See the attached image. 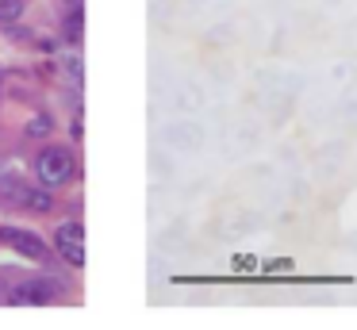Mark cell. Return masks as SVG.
Here are the masks:
<instances>
[{
  "label": "cell",
  "instance_id": "cell-1",
  "mask_svg": "<svg viewBox=\"0 0 357 330\" xmlns=\"http://www.w3.org/2000/svg\"><path fill=\"white\" fill-rule=\"evenodd\" d=\"M73 173H77V158H73V150H66V146H47V150L35 158V177H39V184H47V188L70 184Z\"/></svg>",
  "mask_w": 357,
  "mask_h": 330
},
{
  "label": "cell",
  "instance_id": "cell-2",
  "mask_svg": "<svg viewBox=\"0 0 357 330\" xmlns=\"http://www.w3.org/2000/svg\"><path fill=\"white\" fill-rule=\"evenodd\" d=\"M54 250L62 253L66 265L81 269V265H85V227H81L77 219L62 223V227L54 230Z\"/></svg>",
  "mask_w": 357,
  "mask_h": 330
},
{
  "label": "cell",
  "instance_id": "cell-3",
  "mask_svg": "<svg viewBox=\"0 0 357 330\" xmlns=\"http://www.w3.org/2000/svg\"><path fill=\"white\" fill-rule=\"evenodd\" d=\"M58 296H62V280H54V276H35L16 288V303H50Z\"/></svg>",
  "mask_w": 357,
  "mask_h": 330
},
{
  "label": "cell",
  "instance_id": "cell-4",
  "mask_svg": "<svg viewBox=\"0 0 357 330\" xmlns=\"http://www.w3.org/2000/svg\"><path fill=\"white\" fill-rule=\"evenodd\" d=\"M0 238H4V242H8L16 253H24V257H35V261H43V253H47V246H43V238H39V234H31V230L4 227V230H0Z\"/></svg>",
  "mask_w": 357,
  "mask_h": 330
},
{
  "label": "cell",
  "instance_id": "cell-5",
  "mask_svg": "<svg viewBox=\"0 0 357 330\" xmlns=\"http://www.w3.org/2000/svg\"><path fill=\"white\" fill-rule=\"evenodd\" d=\"M20 207H31V211H50V207H54V196H50L47 184H43V188H24Z\"/></svg>",
  "mask_w": 357,
  "mask_h": 330
},
{
  "label": "cell",
  "instance_id": "cell-6",
  "mask_svg": "<svg viewBox=\"0 0 357 330\" xmlns=\"http://www.w3.org/2000/svg\"><path fill=\"white\" fill-rule=\"evenodd\" d=\"M27 184L20 181L16 173H0V200H20Z\"/></svg>",
  "mask_w": 357,
  "mask_h": 330
},
{
  "label": "cell",
  "instance_id": "cell-7",
  "mask_svg": "<svg viewBox=\"0 0 357 330\" xmlns=\"http://www.w3.org/2000/svg\"><path fill=\"white\" fill-rule=\"evenodd\" d=\"M24 0H0V23L8 27V23H20L24 20Z\"/></svg>",
  "mask_w": 357,
  "mask_h": 330
},
{
  "label": "cell",
  "instance_id": "cell-8",
  "mask_svg": "<svg viewBox=\"0 0 357 330\" xmlns=\"http://www.w3.org/2000/svg\"><path fill=\"white\" fill-rule=\"evenodd\" d=\"M47 130H50V115H39L35 123H27V135H31V138H43Z\"/></svg>",
  "mask_w": 357,
  "mask_h": 330
},
{
  "label": "cell",
  "instance_id": "cell-9",
  "mask_svg": "<svg viewBox=\"0 0 357 330\" xmlns=\"http://www.w3.org/2000/svg\"><path fill=\"white\" fill-rule=\"evenodd\" d=\"M0 81H4V73H0Z\"/></svg>",
  "mask_w": 357,
  "mask_h": 330
}]
</instances>
